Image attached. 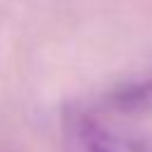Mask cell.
I'll list each match as a JSON object with an SVG mask.
<instances>
[{"label": "cell", "mask_w": 152, "mask_h": 152, "mask_svg": "<svg viewBox=\"0 0 152 152\" xmlns=\"http://www.w3.org/2000/svg\"><path fill=\"white\" fill-rule=\"evenodd\" d=\"M69 135L78 152H152V145L116 128L95 109L76 112L69 121Z\"/></svg>", "instance_id": "cell-1"}, {"label": "cell", "mask_w": 152, "mask_h": 152, "mask_svg": "<svg viewBox=\"0 0 152 152\" xmlns=\"http://www.w3.org/2000/svg\"><path fill=\"white\" fill-rule=\"evenodd\" d=\"M102 114H114V116H133V114H152V76L121 86L119 90L109 93L97 107Z\"/></svg>", "instance_id": "cell-2"}]
</instances>
